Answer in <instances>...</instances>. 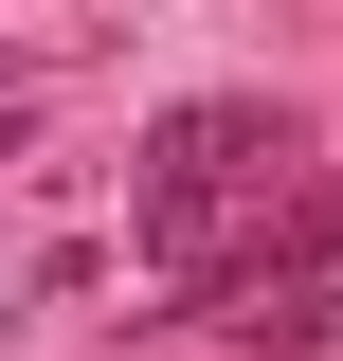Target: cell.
Wrapping results in <instances>:
<instances>
[{
	"instance_id": "cell-1",
	"label": "cell",
	"mask_w": 343,
	"mask_h": 361,
	"mask_svg": "<svg viewBox=\"0 0 343 361\" xmlns=\"http://www.w3.org/2000/svg\"><path fill=\"white\" fill-rule=\"evenodd\" d=\"M289 199H307V127L271 109V90H199V109L145 127L127 235H145V271H181V289H253Z\"/></svg>"
},
{
	"instance_id": "cell-2",
	"label": "cell",
	"mask_w": 343,
	"mask_h": 361,
	"mask_svg": "<svg viewBox=\"0 0 343 361\" xmlns=\"http://www.w3.org/2000/svg\"><path fill=\"white\" fill-rule=\"evenodd\" d=\"M0 163H18V109H0Z\"/></svg>"
}]
</instances>
